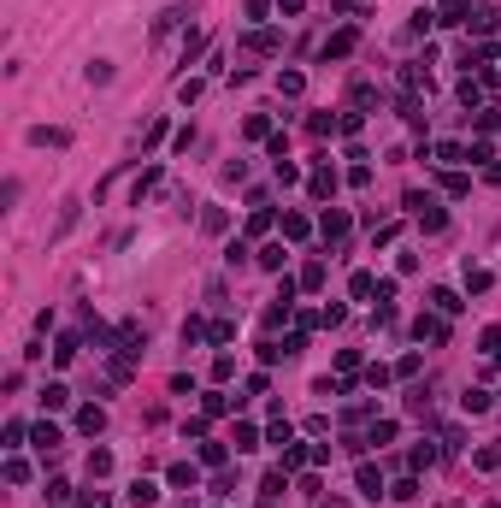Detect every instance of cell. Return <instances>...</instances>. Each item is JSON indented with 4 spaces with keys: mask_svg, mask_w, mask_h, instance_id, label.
<instances>
[{
    "mask_svg": "<svg viewBox=\"0 0 501 508\" xmlns=\"http://www.w3.org/2000/svg\"><path fill=\"white\" fill-rule=\"evenodd\" d=\"M460 402H466V414H490V408H495V402H490V390H466Z\"/></svg>",
    "mask_w": 501,
    "mask_h": 508,
    "instance_id": "5bb4252c",
    "label": "cell"
},
{
    "mask_svg": "<svg viewBox=\"0 0 501 508\" xmlns=\"http://www.w3.org/2000/svg\"><path fill=\"white\" fill-rule=\"evenodd\" d=\"M319 508H348V502H342V497H330V502H319Z\"/></svg>",
    "mask_w": 501,
    "mask_h": 508,
    "instance_id": "ab89813d",
    "label": "cell"
},
{
    "mask_svg": "<svg viewBox=\"0 0 501 508\" xmlns=\"http://www.w3.org/2000/svg\"><path fill=\"white\" fill-rule=\"evenodd\" d=\"M354 296H360V302L378 296V278H372V272H354Z\"/></svg>",
    "mask_w": 501,
    "mask_h": 508,
    "instance_id": "484cf974",
    "label": "cell"
},
{
    "mask_svg": "<svg viewBox=\"0 0 501 508\" xmlns=\"http://www.w3.org/2000/svg\"><path fill=\"white\" fill-rule=\"evenodd\" d=\"M236 449H242V455L260 449V432H254V425H236Z\"/></svg>",
    "mask_w": 501,
    "mask_h": 508,
    "instance_id": "4316f807",
    "label": "cell"
},
{
    "mask_svg": "<svg viewBox=\"0 0 501 508\" xmlns=\"http://www.w3.org/2000/svg\"><path fill=\"white\" fill-rule=\"evenodd\" d=\"M248 47H254V54H272V47H283V36H277V30H254Z\"/></svg>",
    "mask_w": 501,
    "mask_h": 508,
    "instance_id": "7c38bea8",
    "label": "cell"
},
{
    "mask_svg": "<svg viewBox=\"0 0 501 508\" xmlns=\"http://www.w3.org/2000/svg\"><path fill=\"white\" fill-rule=\"evenodd\" d=\"M466 18H472V6H466V0H448V6H442V18H437V24H466Z\"/></svg>",
    "mask_w": 501,
    "mask_h": 508,
    "instance_id": "e0dca14e",
    "label": "cell"
},
{
    "mask_svg": "<svg viewBox=\"0 0 501 508\" xmlns=\"http://www.w3.org/2000/svg\"><path fill=\"white\" fill-rule=\"evenodd\" d=\"M272 12V0H248V18H265Z\"/></svg>",
    "mask_w": 501,
    "mask_h": 508,
    "instance_id": "8d00e7d4",
    "label": "cell"
},
{
    "mask_svg": "<svg viewBox=\"0 0 501 508\" xmlns=\"http://www.w3.org/2000/svg\"><path fill=\"white\" fill-rule=\"evenodd\" d=\"M360 497H372V502L383 497V473H378L372 461H360Z\"/></svg>",
    "mask_w": 501,
    "mask_h": 508,
    "instance_id": "8992f818",
    "label": "cell"
},
{
    "mask_svg": "<svg viewBox=\"0 0 501 508\" xmlns=\"http://www.w3.org/2000/svg\"><path fill=\"white\" fill-rule=\"evenodd\" d=\"M430 302H437V314H442V319H454L460 307H466V302L454 296V290H430Z\"/></svg>",
    "mask_w": 501,
    "mask_h": 508,
    "instance_id": "9c48e42d",
    "label": "cell"
},
{
    "mask_svg": "<svg viewBox=\"0 0 501 508\" xmlns=\"http://www.w3.org/2000/svg\"><path fill=\"white\" fill-rule=\"evenodd\" d=\"M407 207H413V219H419L425 231H442V225H448V213L430 201V195H407Z\"/></svg>",
    "mask_w": 501,
    "mask_h": 508,
    "instance_id": "6da1fadb",
    "label": "cell"
},
{
    "mask_svg": "<svg viewBox=\"0 0 501 508\" xmlns=\"http://www.w3.org/2000/svg\"><path fill=\"white\" fill-rule=\"evenodd\" d=\"M30 444H36L42 455H59V444H65V437H59V425H47V420H42L36 432H30Z\"/></svg>",
    "mask_w": 501,
    "mask_h": 508,
    "instance_id": "277c9868",
    "label": "cell"
},
{
    "mask_svg": "<svg viewBox=\"0 0 501 508\" xmlns=\"http://www.w3.org/2000/svg\"><path fill=\"white\" fill-rule=\"evenodd\" d=\"M200 225H207V231H212V237H219V231H224V225H230V219H224V207H207V213H200Z\"/></svg>",
    "mask_w": 501,
    "mask_h": 508,
    "instance_id": "d4e9b609",
    "label": "cell"
},
{
    "mask_svg": "<svg viewBox=\"0 0 501 508\" xmlns=\"http://www.w3.org/2000/svg\"><path fill=\"white\" fill-rule=\"evenodd\" d=\"M77 349H83L77 337H59V343H54V360H59V367H71V360H77Z\"/></svg>",
    "mask_w": 501,
    "mask_h": 508,
    "instance_id": "d6986e66",
    "label": "cell"
},
{
    "mask_svg": "<svg viewBox=\"0 0 501 508\" xmlns=\"http://www.w3.org/2000/svg\"><path fill=\"white\" fill-rule=\"evenodd\" d=\"M313 461V449H301V444H283V473H295V467H307Z\"/></svg>",
    "mask_w": 501,
    "mask_h": 508,
    "instance_id": "4fadbf2b",
    "label": "cell"
},
{
    "mask_svg": "<svg viewBox=\"0 0 501 508\" xmlns=\"http://www.w3.org/2000/svg\"><path fill=\"white\" fill-rule=\"evenodd\" d=\"M319 231H325V242H342V237H348V213H342V207H330L325 219H319Z\"/></svg>",
    "mask_w": 501,
    "mask_h": 508,
    "instance_id": "5b68a950",
    "label": "cell"
},
{
    "mask_svg": "<svg viewBox=\"0 0 501 508\" xmlns=\"http://www.w3.org/2000/svg\"><path fill=\"white\" fill-rule=\"evenodd\" d=\"M83 508H107V490H83Z\"/></svg>",
    "mask_w": 501,
    "mask_h": 508,
    "instance_id": "d590c367",
    "label": "cell"
},
{
    "mask_svg": "<svg viewBox=\"0 0 501 508\" xmlns=\"http://www.w3.org/2000/svg\"><path fill=\"white\" fill-rule=\"evenodd\" d=\"M277 6H283V12H289V18H295V12H301V6H307V0H277Z\"/></svg>",
    "mask_w": 501,
    "mask_h": 508,
    "instance_id": "74e56055",
    "label": "cell"
},
{
    "mask_svg": "<svg viewBox=\"0 0 501 508\" xmlns=\"http://www.w3.org/2000/svg\"><path fill=\"white\" fill-rule=\"evenodd\" d=\"M224 455H230L224 444H200V461H207V467H219V461H224Z\"/></svg>",
    "mask_w": 501,
    "mask_h": 508,
    "instance_id": "1f68e13d",
    "label": "cell"
},
{
    "mask_svg": "<svg viewBox=\"0 0 501 508\" xmlns=\"http://www.w3.org/2000/svg\"><path fill=\"white\" fill-rule=\"evenodd\" d=\"M30 142H36V148H65L71 136H65V130H47V124H36V130H30Z\"/></svg>",
    "mask_w": 501,
    "mask_h": 508,
    "instance_id": "ba28073f",
    "label": "cell"
},
{
    "mask_svg": "<svg viewBox=\"0 0 501 508\" xmlns=\"http://www.w3.org/2000/svg\"><path fill=\"white\" fill-rule=\"evenodd\" d=\"M77 432H83V437H100V432H107V408H95V402H89V408L77 414Z\"/></svg>",
    "mask_w": 501,
    "mask_h": 508,
    "instance_id": "3957f363",
    "label": "cell"
},
{
    "mask_svg": "<svg viewBox=\"0 0 501 508\" xmlns=\"http://www.w3.org/2000/svg\"><path fill=\"white\" fill-rule=\"evenodd\" d=\"M366 444H378V449H383V444H395V420H378V425H372V437H366Z\"/></svg>",
    "mask_w": 501,
    "mask_h": 508,
    "instance_id": "44dd1931",
    "label": "cell"
},
{
    "mask_svg": "<svg viewBox=\"0 0 501 508\" xmlns=\"http://www.w3.org/2000/svg\"><path fill=\"white\" fill-rule=\"evenodd\" d=\"M390 379H395L390 367H366V384H372V390H383V384H390Z\"/></svg>",
    "mask_w": 501,
    "mask_h": 508,
    "instance_id": "4dcf8cb0",
    "label": "cell"
},
{
    "mask_svg": "<svg viewBox=\"0 0 501 508\" xmlns=\"http://www.w3.org/2000/svg\"><path fill=\"white\" fill-rule=\"evenodd\" d=\"M490 184H501V160H495V166H490Z\"/></svg>",
    "mask_w": 501,
    "mask_h": 508,
    "instance_id": "f35d334b",
    "label": "cell"
},
{
    "mask_svg": "<svg viewBox=\"0 0 501 508\" xmlns=\"http://www.w3.org/2000/svg\"><path fill=\"white\" fill-rule=\"evenodd\" d=\"M325 284V260H307V266H301V290H319Z\"/></svg>",
    "mask_w": 501,
    "mask_h": 508,
    "instance_id": "9a60e30c",
    "label": "cell"
},
{
    "mask_svg": "<svg viewBox=\"0 0 501 508\" xmlns=\"http://www.w3.org/2000/svg\"><path fill=\"white\" fill-rule=\"evenodd\" d=\"M307 189H313V195H319V201H325V195L337 189V177H330V166H319V172H313V184H307Z\"/></svg>",
    "mask_w": 501,
    "mask_h": 508,
    "instance_id": "ffe728a7",
    "label": "cell"
},
{
    "mask_svg": "<svg viewBox=\"0 0 501 508\" xmlns=\"http://www.w3.org/2000/svg\"><path fill=\"white\" fill-rule=\"evenodd\" d=\"M6 479H12V485H24V479H30V461H18V455H12V461H6Z\"/></svg>",
    "mask_w": 501,
    "mask_h": 508,
    "instance_id": "d6a6232c",
    "label": "cell"
},
{
    "mask_svg": "<svg viewBox=\"0 0 501 508\" xmlns=\"http://www.w3.org/2000/svg\"><path fill=\"white\" fill-rule=\"evenodd\" d=\"M154 184H159V166H147V172L136 177V207H142V195H147V189H154Z\"/></svg>",
    "mask_w": 501,
    "mask_h": 508,
    "instance_id": "f1b7e54d",
    "label": "cell"
},
{
    "mask_svg": "<svg viewBox=\"0 0 501 508\" xmlns=\"http://www.w3.org/2000/svg\"><path fill=\"white\" fill-rule=\"evenodd\" d=\"M413 337H419V343H448V319L442 314H425L419 325H413Z\"/></svg>",
    "mask_w": 501,
    "mask_h": 508,
    "instance_id": "7a4b0ae2",
    "label": "cell"
},
{
    "mask_svg": "<svg viewBox=\"0 0 501 508\" xmlns=\"http://www.w3.org/2000/svg\"><path fill=\"white\" fill-rule=\"evenodd\" d=\"M478 467H483V473L501 467V449H495V444H483V449H478Z\"/></svg>",
    "mask_w": 501,
    "mask_h": 508,
    "instance_id": "836d02e7",
    "label": "cell"
},
{
    "mask_svg": "<svg viewBox=\"0 0 501 508\" xmlns=\"http://www.w3.org/2000/svg\"><path fill=\"white\" fill-rule=\"evenodd\" d=\"M337 6H354V0H337Z\"/></svg>",
    "mask_w": 501,
    "mask_h": 508,
    "instance_id": "60d3db41",
    "label": "cell"
},
{
    "mask_svg": "<svg viewBox=\"0 0 501 508\" xmlns=\"http://www.w3.org/2000/svg\"><path fill=\"white\" fill-rule=\"evenodd\" d=\"M342 54H354V30H342V36L325 42V59H342Z\"/></svg>",
    "mask_w": 501,
    "mask_h": 508,
    "instance_id": "8fae6325",
    "label": "cell"
},
{
    "mask_svg": "<svg viewBox=\"0 0 501 508\" xmlns=\"http://www.w3.org/2000/svg\"><path fill=\"white\" fill-rule=\"evenodd\" d=\"M124 497H130V508H154V502H159V490L147 485V479H136V485L124 490Z\"/></svg>",
    "mask_w": 501,
    "mask_h": 508,
    "instance_id": "52a82bcc",
    "label": "cell"
},
{
    "mask_svg": "<svg viewBox=\"0 0 501 508\" xmlns=\"http://www.w3.org/2000/svg\"><path fill=\"white\" fill-rule=\"evenodd\" d=\"M437 160H442V166H460V160H466V148H460V142H442V148H437Z\"/></svg>",
    "mask_w": 501,
    "mask_h": 508,
    "instance_id": "83f0119b",
    "label": "cell"
},
{
    "mask_svg": "<svg viewBox=\"0 0 501 508\" xmlns=\"http://www.w3.org/2000/svg\"><path fill=\"white\" fill-rule=\"evenodd\" d=\"M307 231H313V225L301 219V213H283V237H289V242H301V237H307Z\"/></svg>",
    "mask_w": 501,
    "mask_h": 508,
    "instance_id": "2e32d148",
    "label": "cell"
},
{
    "mask_svg": "<svg viewBox=\"0 0 501 508\" xmlns=\"http://www.w3.org/2000/svg\"><path fill=\"white\" fill-rule=\"evenodd\" d=\"M165 479H171L177 490H183V485H189V490H195V479H200V467H195V461H177L171 473H165Z\"/></svg>",
    "mask_w": 501,
    "mask_h": 508,
    "instance_id": "30bf717a",
    "label": "cell"
},
{
    "mask_svg": "<svg viewBox=\"0 0 501 508\" xmlns=\"http://www.w3.org/2000/svg\"><path fill=\"white\" fill-rule=\"evenodd\" d=\"M277 89H283V95H301V89H307V77H301V71H277Z\"/></svg>",
    "mask_w": 501,
    "mask_h": 508,
    "instance_id": "603a6c76",
    "label": "cell"
},
{
    "mask_svg": "<svg viewBox=\"0 0 501 508\" xmlns=\"http://www.w3.org/2000/svg\"><path fill=\"white\" fill-rule=\"evenodd\" d=\"M483 349H490V355H501V325H490V331H483Z\"/></svg>",
    "mask_w": 501,
    "mask_h": 508,
    "instance_id": "e575fe53",
    "label": "cell"
},
{
    "mask_svg": "<svg viewBox=\"0 0 501 508\" xmlns=\"http://www.w3.org/2000/svg\"><path fill=\"white\" fill-rule=\"evenodd\" d=\"M260 266H265V272H283V242H265V249H260Z\"/></svg>",
    "mask_w": 501,
    "mask_h": 508,
    "instance_id": "ac0fdd59",
    "label": "cell"
},
{
    "mask_svg": "<svg viewBox=\"0 0 501 508\" xmlns=\"http://www.w3.org/2000/svg\"><path fill=\"white\" fill-rule=\"evenodd\" d=\"M65 402H71V390H65V384H47V390H42V408H65Z\"/></svg>",
    "mask_w": 501,
    "mask_h": 508,
    "instance_id": "cb8c5ba5",
    "label": "cell"
},
{
    "mask_svg": "<svg viewBox=\"0 0 501 508\" xmlns=\"http://www.w3.org/2000/svg\"><path fill=\"white\" fill-rule=\"evenodd\" d=\"M248 231H254V237H260V231H272V207H254V219H248Z\"/></svg>",
    "mask_w": 501,
    "mask_h": 508,
    "instance_id": "f546056e",
    "label": "cell"
},
{
    "mask_svg": "<svg viewBox=\"0 0 501 508\" xmlns=\"http://www.w3.org/2000/svg\"><path fill=\"white\" fill-rule=\"evenodd\" d=\"M107 473H112V455L95 449V455H89V479H107Z\"/></svg>",
    "mask_w": 501,
    "mask_h": 508,
    "instance_id": "7402d4cb",
    "label": "cell"
}]
</instances>
